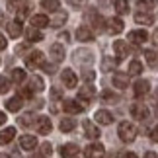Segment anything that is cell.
I'll return each mask as SVG.
<instances>
[{"mask_svg": "<svg viewBox=\"0 0 158 158\" xmlns=\"http://www.w3.org/2000/svg\"><path fill=\"white\" fill-rule=\"evenodd\" d=\"M84 22H88L90 23V29L92 31H106V20H104V16L100 14L96 8H88L86 12H84Z\"/></svg>", "mask_w": 158, "mask_h": 158, "instance_id": "cell-1", "label": "cell"}, {"mask_svg": "<svg viewBox=\"0 0 158 158\" xmlns=\"http://www.w3.org/2000/svg\"><path fill=\"white\" fill-rule=\"evenodd\" d=\"M117 135L123 143H133L137 137V127L131 123V121H121L119 123V129H117Z\"/></svg>", "mask_w": 158, "mask_h": 158, "instance_id": "cell-2", "label": "cell"}, {"mask_svg": "<svg viewBox=\"0 0 158 158\" xmlns=\"http://www.w3.org/2000/svg\"><path fill=\"white\" fill-rule=\"evenodd\" d=\"M43 53L41 51H29V55H26V66L27 69H37L43 66Z\"/></svg>", "mask_w": 158, "mask_h": 158, "instance_id": "cell-3", "label": "cell"}, {"mask_svg": "<svg viewBox=\"0 0 158 158\" xmlns=\"http://www.w3.org/2000/svg\"><path fill=\"white\" fill-rule=\"evenodd\" d=\"M123 27H125V23L121 18H109V20H106V31L107 33H111V35H117L123 31Z\"/></svg>", "mask_w": 158, "mask_h": 158, "instance_id": "cell-4", "label": "cell"}, {"mask_svg": "<svg viewBox=\"0 0 158 158\" xmlns=\"http://www.w3.org/2000/svg\"><path fill=\"white\" fill-rule=\"evenodd\" d=\"M104 154H106V148H104V144H100V143L88 144V147L84 148V156L86 158H104Z\"/></svg>", "mask_w": 158, "mask_h": 158, "instance_id": "cell-5", "label": "cell"}, {"mask_svg": "<svg viewBox=\"0 0 158 158\" xmlns=\"http://www.w3.org/2000/svg\"><path fill=\"white\" fill-rule=\"evenodd\" d=\"M131 115L137 121H144V119H148V107L144 104H141V102H135L131 106Z\"/></svg>", "mask_w": 158, "mask_h": 158, "instance_id": "cell-6", "label": "cell"}, {"mask_svg": "<svg viewBox=\"0 0 158 158\" xmlns=\"http://www.w3.org/2000/svg\"><path fill=\"white\" fill-rule=\"evenodd\" d=\"M63 109H64L66 113L76 115V113H82V111H84V106H82L78 100H64V102H63Z\"/></svg>", "mask_w": 158, "mask_h": 158, "instance_id": "cell-7", "label": "cell"}, {"mask_svg": "<svg viewBox=\"0 0 158 158\" xmlns=\"http://www.w3.org/2000/svg\"><path fill=\"white\" fill-rule=\"evenodd\" d=\"M51 129H53L51 119L47 117V115H39V117H37V133H39V135H49Z\"/></svg>", "mask_w": 158, "mask_h": 158, "instance_id": "cell-8", "label": "cell"}, {"mask_svg": "<svg viewBox=\"0 0 158 158\" xmlns=\"http://www.w3.org/2000/svg\"><path fill=\"white\" fill-rule=\"evenodd\" d=\"M113 49H115V55H117V60L121 63L127 55H129V45H127V41H123V39H117L113 43Z\"/></svg>", "mask_w": 158, "mask_h": 158, "instance_id": "cell-9", "label": "cell"}, {"mask_svg": "<svg viewBox=\"0 0 158 158\" xmlns=\"http://www.w3.org/2000/svg\"><path fill=\"white\" fill-rule=\"evenodd\" d=\"M76 39L78 41H82V43H88V41H94V31L90 29L88 26H80L76 29Z\"/></svg>", "mask_w": 158, "mask_h": 158, "instance_id": "cell-10", "label": "cell"}, {"mask_svg": "<svg viewBox=\"0 0 158 158\" xmlns=\"http://www.w3.org/2000/svg\"><path fill=\"white\" fill-rule=\"evenodd\" d=\"M94 60V55H92V51H86V49H78V51H74V63H78V64H90Z\"/></svg>", "mask_w": 158, "mask_h": 158, "instance_id": "cell-11", "label": "cell"}, {"mask_svg": "<svg viewBox=\"0 0 158 158\" xmlns=\"http://www.w3.org/2000/svg\"><path fill=\"white\" fill-rule=\"evenodd\" d=\"M60 80H63V84L66 88H74L76 82H78V78H76V74L70 69H64L63 72H60Z\"/></svg>", "mask_w": 158, "mask_h": 158, "instance_id": "cell-12", "label": "cell"}, {"mask_svg": "<svg viewBox=\"0 0 158 158\" xmlns=\"http://www.w3.org/2000/svg\"><path fill=\"white\" fill-rule=\"evenodd\" d=\"M133 92H135L137 98H143V96H147L150 92V82L148 80H137L135 86H133Z\"/></svg>", "mask_w": 158, "mask_h": 158, "instance_id": "cell-13", "label": "cell"}, {"mask_svg": "<svg viewBox=\"0 0 158 158\" xmlns=\"http://www.w3.org/2000/svg\"><path fill=\"white\" fill-rule=\"evenodd\" d=\"M82 127H84V135H86L88 139H92V141H94V139L100 137V129H98V127H96L90 119H84Z\"/></svg>", "mask_w": 158, "mask_h": 158, "instance_id": "cell-14", "label": "cell"}, {"mask_svg": "<svg viewBox=\"0 0 158 158\" xmlns=\"http://www.w3.org/2000/svg\"><path fill=\"white\" fill-rule=\"evenodd\" d=\"M96 98V88L90 86V84H84V86L78 90V100H84V102H90Z\"/></svg>", "mask_w": 158, "mask_h": 158, "instance_id": "cell-15", "label": "cell"}, {"mask_svg": "<svg viewBox=\"0 0 158 158\" xmlns=\"http://www.w3.org/2000/svg\"><path fill=\"white\" fill-rule=\"evenodd\" d=\"M113 86L119 88V90H125L129 86V74H125V72H115L113 74Z\"/></svg>", "mask_w": 158, "mask_h": 158, "instance_id": "cell-16", "label": "cell"}, {"mask_svg": "<svg viewBox=\"0 0 158 158\" xmlns=\"http://www.w3.org/2000/svg\"><path fill=\"white\" fill-rule=\"evenodd\" d=\"M129 39H131V43L141 45V43H144V41L148 39V33L144 31V29H133V31L129 33Z\"/></svg>", "mask_w": 158, "mask_h": 158, "instance_id": "cell-17", "label": "cell"}, {"mask_svg": "<svg viewBox=\"0 0 158 158\" xmlns=\"http://www.w3.org/2000/svg\"><path fill=\"white\" fill-rule=\"evenodd\" d=\"M96 121H98L100 125H111L113 123V115L107 111V109H98V111H96Z\"/></svg>", "mask_w": 158, "mask_h": 158, "instance_id": "cell-18", "label": "cell"}, {"mask_svg": "<svg viewBox=\"0 0 158 158\" xmlns=\"http://www.w3.org/2000/svg\"><path fill=\"white\" fill-rule=\"evenodd\" d=\"M35 147H37V137H33V135H23L20 139V148L23 150H33Z\"/></svg>", "mask_w": 158, "mask_h": 158, "instance_id": "cell-19", "label": "cell"}, {"mask_svg": "<svg viewBox=\"0 0 158 158\" xmlns=\"http://www.w3.org/2000/svg\"><path fill=\"white\" fill-rule=\"evenodd\" d=\"M29 92H43V88H45V82H43V78H41V76H31V78H29Z\"/></svg>", "mask_w": 158, "mask_h": 158, "instance_id": "cell-20", "label": "cell"}, {"mask_svg": "<svg viewBox=\"0 0 158 158\" xmlns=\"http://www.w3.org/2000/svg\"><path fill=\"white\" fill-rule=\"evenodd\" d=\"M47 26H51V20L45 14H37V16L31 18V27L41 29V27H47Z\"/></svg>", "mask_w": 158, "mask_h": 158, "instance_id": "cell-21", "label": "cell"}, {"mask_svg": "<svg viewBox=\"0 0 158 158\" xmlns=\"http://www.w3.org/2000/svg\"><path fill=\"white\" fill-rule=\"evenodd\" d=\"M51 59L55 63H60V60H64V47L60 43H53L51 45Z\"/></svg>", "mask_w": 158, "mask_h": 158, "instance_id": "cell-22", "label": "cell"}, {"mask_svg": "<svg viewBox=\"0 0 158 158\" xmlns=\"http://www.w3.org/2000/svg\"><path fill=\"white\" fill-rule=\"evenodd\" d=\"M135 22L137 23H143V26H152L154 18H152L150 12H137V14H135Z\"/></svg>", "mask_w": 158, "mask_h": 158, "instance_id": "cell-23", "label": "cell"}, {"mask_svg": "<svg viewBox=\"0 0 158 158\" xmlns=\"http://www.w3.org/2000/svg\"><path fill=\"white\" fill-rule=\"evenodd\" d=\"M69 20V14H66L64 10H57L53 14V18H51V26H55V27H60L63 23Z\"/></svg>", "mask_w": 158, "mask_h": 158, "instance_id": "cell-24", "label": "cell"}, {"mask_svg": "<svg viewBox=\"0 0 158 158\" xmlns=\"http://www.w3.org/2000/svg\"><path fill=\"white\" fill-rule=\"evenodd\" d=\"M78 148L76 144H63V147H60V154H63V158H76V154H78Z\"/></svg>", "mask_w": 158, "mask_h": 158, "instance_id": "cell-25", "label": "cell"}, {"mask_svg": "<svg viewBox=\"0 0 158 158\" xmlns=\"http://www.w3.org/2000/svg\"><path fill=\"white\" fill-rule=\"evenodd\" d=\"M31 10H33V6H31V2H22V6H20V10H18V22H23L26 18L31 14Z\"/></svg>", "mask_w": 158, "mask_h": 158, "instance_id": "cell-26", "label": "cell"}, {"mask_svg": "<svg viewBox=\"0 0 158 158\" xmlns=\"http://www.w3.org/2000/svg\"><path fill=\"white\" fill-rule=\"evenodd\" d=\"M14 137H16V129H14V127H6L4 131H0V143H2V144L10 143Z\"/></svg>", "mask_w": 158, "mask_h": 158, "instance_id": "cell-27", "label": "cell"}, {"mask_svg": "<svg viewBox=\"0 0 158 158\" xmlns=\"http://www.w3.org/2000/svg\"><path fill=\"white\" fill-rule=\"evenodd\" d=\"M26 37L31 41V43H35V41H43V33H41L39 29H35V27H27L26 29Z\"/></svg>", "mask_w": 158, "mask_h": 158, "instance_id": "cell-28", "label": "cell"}, {"mask_svg": "<svg viewBox=\"0 0 158 158\" xmlns=\"http://www.w3.org/2000/svg\"><path fill=\"white\" fill-rule=\"evenodd\" d=\"M117 64H119L117 59H113V57H104V60H102V70H104V72H109V70H113Z\"/></svg>", "mask_w": 158, "mask_h": 158, "instance_id": "cell-29", "label": "cell"}, {"mask_svg": "<svg viewBox=\"0 0 158 158\" xmlns=\"http://www.w3.org/2000/svg\"><path fill=\"white\" fill-rule=\"evenodd\" d=\"M8 33H10L12 39L20 37V35H22V23L20 22H10L8 23Z\"/></svg>", "mask_w": 158, "mask_h": 158, "instance_id": "cell-30", "label": "cell"}, {"mask_svg": "<svg viewBox=\"0 0 158 158\" xmlns=\"http://www.w3.org/2000/svg\"><path fill=\"white\" fill-rule=\"evenodd\" d=\"M41 8H45L55 14L57 10H60V0H41Z\"/></svg>", "mask_w": 158, "mask_h": 158, "instance_id": "cell-31", "label": "cell"}, {"mask_svg": "<svg viewBox=\"0 0 158 158\" xmlns=\"http://www.w3.org/2000/svg\"><path fill=\"white\" fill-rule=\"evenodd\" d=\"M113 6H115V12H117V14H121V16L129 14V0H115Z\"/></svg>", "mask_w": 158, "mask_h": 158, "instance_id": "cell-32", "label": "cell"}, {"mask_svg": "<svg viewBox=\"0 0 158 158\" xmlns=\"http://www.w3.org/2000/svg\"><path fill=\"white\" fill-rule=\"evenodd\" d=\"M22 104H23L22 98H18V96H16V98H10L8 102H6V109H8V111H20Z\"/></svg>", "mask_w": 158, "mask_h": 158, "instance_id": "cell-33", "label": "cell"}, {"mask_svg": "<svg viewBox=\"0 0 158 158\" xmlns=\"http://www.w3.org/2000/svg\"><path fill=\"white\" fill-rule=\"evenodd\" d=\"M59 127H60V131H63V133H69V131H72L76 127V121L72 119V117H64L63 121H60Z\"/></svg>", "mask_w": 158, "mask_h": 158, "instance_id": "cell-34", "label": "cell"}, {"mask_svg": "<svg viewBox=\"0 0 158 158\" xmlns=\"http://www.w3.org/2000/svg\"><path fill=\"white\" fill-rule=\"evenodd\" d=\"M156 4H158V0H137V6L141 8V12H148Z\"/></svg>", "mask_w": 158, "mask_h": 158, "instance_id": "cell-35", "label": "cell"}, {"mask_svg": "<svg viewBox=\"0 0 158 158\" xmlns=\"http://www.w3.org/2000/svg\"><path fill=\"white\" fill-rule=\"evenodd\" d=\"M102 100H104L106 104H117L119 96H115L113 92H109V90H104V92H102Z\"/></svg>", "mask_w": 158, "mask_h": 158, "instance_id": "cell-36", "label": "cell"}, {"mask_svg": "<svg viewBox=\"0 0 158 158\" xmlns=\"http://www.w3.org/2000/svg\"><path fill=\"white\" fill-rule=\"evenodd\" d=\"M12 80H14L16 84H22L23 80H26V70H22V69H14V70H12Z\"/></svg>", "mask_w": 158, "mask_h": 158, "instance_id": "cell-37", "label": "cell"}, {"mask_svg": "<svg viewBox=\"0 0 158 158\" xmlns=\"http://www.w3.org/2000/svg\"><path fill=\"white\" fill-rule=\"evenodd\" d=\"M141 72H143V64L139 63V60H131V63H129V74L139 76Z\"/></svg>", "mask_w": 158, "mask_h": 158, "instance_id": "cell-38", "label": "cell"}, {"mask_svg": "<svg viewBox=\"0 0 158 158\" xmlns=\"http://www.w3.org/2000/svg\"><path fill=\"white\" fill-rule=\"evenodd\" d=\"M144 59H147V63L150 64V66H152V69H154V66L158 64V59H156V53L154 51H144Z\"/></svg>", "mask_w": 158, "mask_h": 158, "instance_id": "cell-39", "label": "cell"}, {"mask_svg": "<svg viewBox=\"0 0 158 158\" xmlns=\"http://www.w3.org/2000/svg\"><path fill=\"white\" fill-rule=\"evenodd\" d=\"M18 123H20L22 127H29L33 123V113H23L20 119H18Z\"/></svg>", "mask_w": 158, "mask_h": 158, "instance_id": "cell-40", "label": "cell"}, {"mask_svg": "<svg viewBox=\"0 0 158 158\" xmlns=\"http://www.w3.org/2000/svg\"><path fill=\"white\" fill-rule=\"evenodd\" d=\"M10 90V78L0 76V94H6Z\"/></svg>", "mask_w": 158, "mask_h": 158, "instance_id": "cell-41", "label": "cell"}, {"mask_svg": "<svg viewBox=\"0 0 158 158\" xmlns=\"http://www.w3.org/2000/svg\"><path fill=\"white\" fill-rule=\"evenodd\" d=\"M53 154V147H51V143H43L41 144V156L47 158V156H51Z\"/></svg>", "mask_w": 158, "mask_h": 158, "instance_id": "cell-42", "label": "cell"}, {"mask_svg": "<svg viewBox=\"0 0 158 158\" xmlns=\"http://www.w3.org/2000/svg\"><path fill=\"white\" fill-rule=\"evenodd\" d=\"M94 78H96V72H94V70H90V69H84V70H82V80L92 82Z\"/></svg>", "mask_w": 158, "mask_h": 158, "instance_id": "cell-43", "label": "cell"}, {"mask_svg": "<svg viewBox=\"0 0 158 158\" xmlns=\"http://www.w3.org/2000/svg\"><path fill=\"white\" fill-rule=\"evenodd\" d=\"M51 98H53V102L60 100V98H63V90H60V88H53L51 90Z\"/></svg>", "mask_w": 158, "mask_h": 158, "instance_id": "cell-44", "label": "cell"}, {"mask_svg": "<svg viewBox=\"0 0 158 158\" xmlns=\"http://www.w3.org/2000/svg\"><path fill=\"white\" fill-rule=\"evenodd\" d=\"M66 2H69L70 6H74V8H80V6H84L88 0H66Z\"/></svg>", "mask_w": 158, "mask_h": 158, "instance_id": "cell-45", "label": "cell"}, {"mask_svg": "<svg viewBox=\"0 0 158 158\" xmlns=\"http://www.w3.org/2000/svg\"><path fill=\"white\" fill-rule=\"evenodd\" d=\"M20 98H31V92H29V88H20Z\"/></svg>", "mask_w": 158, "mask_h": 158, "instance_id": "cell-46", "label": "cell"}, {"mask_svg": "<svg viewBox=\"0 0 158 158\" xmlns=\"http://www.w3.org/2000/svg\"><path fill=\"white\" fill-rule=\"evenodd\" d=\"M43 70L47 72V74H53V72L57 70V66H55V64H43Z\"/></svg>", "mask_w": 158, "mask_h": 158, "instance_id": "cell-47", "label": "cell"}, {"mask_svg": "<svg viewBox=\"0 0 158 158\" xmlns=\"http://www.w3.org/2000/svg\"><path fill=\"white\" fill-rule=\"evenodd\" d=\"M8 6H10V10H14L18 6H22V0H8Z\"/></svg>", "mask_w": 158, "mask_h": 158, "instance_id": "cell-48", "label": "cell"}, {"mask_svg": "<svg viewBox=\"0 0 158 158\" xmlns=\"http://www.w3.org/2000/svg\"><path fill=\"white\" fill-rule=\"evenodd\" d=\"M150 139H152V141H154V143H158V125L154 127V129H152V131H150Z\"/></svg>", "mask_w": 158, "mask_h": 158, "instance_id": "cell-49", "label": "cell"}, {"mask_svg": "<svg viewBox=\"0 0 158 158\" xmlns=\"http://www.w3.org/2000/svg\"><path fill=\"white\" fill-rule=\"evenodd\" d=\"M27 49H29L27 45H18V47H16V53H18V55H20V53H26Z\"/></svg>", "mask_w": 158, "mask_h": 158, "instance_id": "cell-50", "label": "cell"}, {"mask_svg": "<svg viewBox=\"0 0 158 158\" xmlns=\"http://www.w3.org/2000/svg\"><path fill=\"white\" fill-rule=\"evenodd\" d=\"M152 104L158 107V88H154V92H152Z\"/></svg>", "mask_w": 158, "mask_h": 158, "instance_id": "cell-51", "label": "cell"}, {"mask_svg": "<svg viewBox=\"0 0 158 158\" xmlns=\"http://www.w3.org/2000/svg\"><path fill=\"white\" fill-rule=\"evenodd\" d=\"M6 26V16H4V12L0 10V27H4Z\"/></svg>", "mask_w": 158, "mask_h": 158, "instance_id": "cell-52", "label": "cell"}, {"mask_svg": "<svg viewBox=\"0 0 158 158\" xmlns=\"http://www.w3.org/2000/svg\"><path fill=\"white\" fill-rule=\"evenodd\" d=\"M2 49H6V37L0 35V51H2Z\"/></svg>", "mask_w": 158, "mask_h": 158, "instance_id": "cell-53", "label": "cell"}, {"mask_svg": "<svg viewBox=\"0 0 158 158\" xmlns=\"http://www.w3.org/2000/svg\"><path fill=\"white\" fill-rule=\"evenodd\" d=\"M152 43L158 45V29H154V31H152Z\"/></svg>", "mask_w": 158, "mask_h": 158, "instance_id": "cell-54", "label": "cell"}, {"mask_svg": "<svg viewBox=\"0 0 158 158\" xmlns=\"http://www.w3.org/2000/svg\"><path fill=\"white\" fill-rule=\"evenodd\" d=\"M121 158H137V154L135 152H123V156Z\"/></svg>", "mask_w": 158, "mask_h": 158, "instance_id": "cell-55", "label": "cell"}, {"mask_svg": "<svg viewBox=\"0 0 158 158\" xmlns=\"http://www.w3.org/2000/svg\"><path fill=\"white\" fill-rule=\"evenodd\" d=\"M144 158H158V156H156V152H152V150H148V152L144 154Z\"/></svg>", "mask_w": 158, "mask_h": 158, "instance_id": "cell-56", "label": "cell"}, {"mask_svg": "<svg viewBox=\"0 0 158 158\" xmlns=\"http://www.w3.org/2000/svg\"><path fill=\"white\" fill-rule=\"evenodd\" d=\"M4 123H6V113L0 111V125H4Z\"/></svg>", "mask_w": 158, "mask_h": 158, "instance_id": "cell-57", "label": "cell"}, {"mask_svg": "<svg viewBox=\"0 0 158 158\" xmlns=\"http://www.w3.org/2000/svg\"><path fill=\"white\" fill-rule=\"evenodd\" d=\"M29 158H43V156H41V154H31Z\"/></svg>", "mask_w": 158, "mask_h": 158, "instance_id": "cell-58", "label": "cell"}, {"mask_svg": "<svg viewBox=\"0 0 158 158\" xmlns=\"http://www.w3.org/2000/svg\"><path fill=\"white\" fill-rule=\"evenodd\" d=\"M0 158H10V156L8 154H0Z\"/></svg>", "mask_w": 158, "mask_h": 158, "instance_id": "cell-59", "label": "cell"}, {"mask_svg": "<svg viewBox=\"0 0 158 158\" xmlns=\"http://www.w3.org/2000/svg\"><path fill=\"white\" fill-rule=\"evenodd\" d=\"M100 2H102V4H107V0H100Z\"/></svg>", "mask_w": 158, "mask_h": 158, "instance_id": "cell-60", "label": "cell"}]
</instances>
